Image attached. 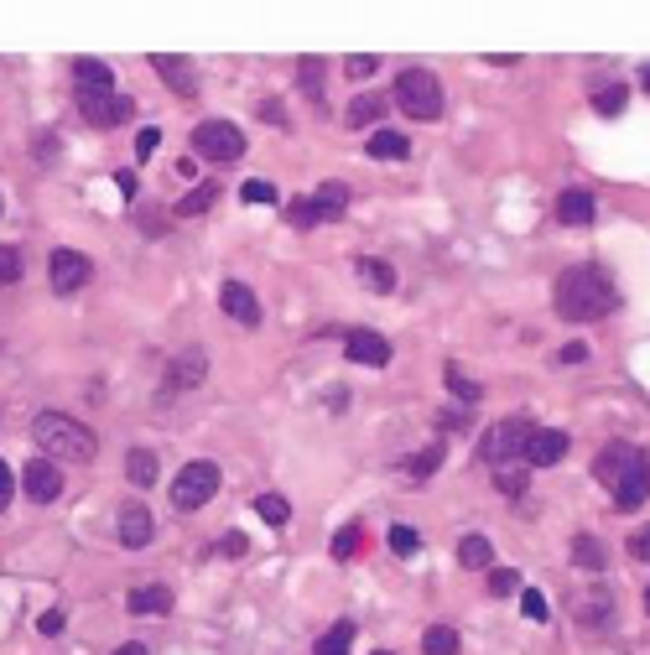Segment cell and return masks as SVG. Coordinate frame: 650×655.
Here are the masks:
<instances>
[{"label": "cell", "instance_id": "cell-40", "mask_svg": "<svg viewBox=\"0 0 650 655\" xmlns=\"http://www.w3.org/2000/svg\"><path fill=\"white\" fill-rule=\"evenodd\" d=\"M21 281V255L11 245H0V286H16Z\"/></svg>", "mask_w": 650, "mask_h": 655}, {"label": "cell", "instance_id": "cell-8", "mask_svg": "<svg viewBox=\"0 0 650 655\" xmlns=\"http://www.w3.org/2000/svg\"><path fill=\"white\" fill-rule=\"evenodd\" d=\"M21 489H26V500H37V505H52L63 494V474H58V463L52 458H32L21 468Z\"/></svg>", "mask_w": 650, "mask_h": 655}, {"label": "cell", "instance_id": "cell-59", "mask_svg": "<svg viewBox=\"0 0 650 655\" xmlns=\"http://www.w3.org/2000/svg\"><path fill=\"white\" fill-rule=\"evenodd\" d=\"M0 208H6V203H0Z\"/></svg>", "mask_w": 650, "mask_h": 655}, {"label": "cell", "instance_id": "cell-29", "mask_svg": "<svg viewBox=\"0 0 650 655\" xmlns=\"http://www.w3.org/2000/svg\"><path fill=\"white\" fill-rule=\"evenodd\" d=\"M624 104H630V89H624V84H604V89H598V94H593V110H598V115H604V120H614V115H624Z\"/></svg>", "mask_w": 650, "mask_h": 655}, {"label": "cell", "instance_id": "cell-9", "mask_svg": "<svg viewBox=\"0 0 650 655\" xmlns=\"http://www.w3.org/2000/svg\"><path fill=\"white\" fill-rule=\"evenodd\" d=\"M78 110H84V120H89L94 130H115V125L130 120L136 104L120 99V94H78Z\"/></svg>", "mask_w": 650, "mask_h": 655}, {"label": "cell", "instance_id": "cell-35", "mask_svg": "<svg viewBox=\"0 0 650 655\" xmlns=\"http://www.w3.org/2000/svg\"><path fill=\"white\" fill-rule=\"evenodd\" d=\"M349 645H354V624L344 619V624H333V630L318 640V655H349Z\"/></svg>", "mask_w": 650, "mask_h": 655}, {"label": "cell", "instance_id": "cell-22", "mask_svg": "<svg viewBox=\"0 0 650 655\" xmlns=\"http://www.w3.org/2000/svg\"><path fill=\"white\" fill-rule=\"evenodd\" d=\"M557 219H562V224H588V219H593V193H588V188H567V193L557 198Z\"/></svg>", "mask_w": 650, "mask_h": 655}, {"label": "cell", "instance_id": "cell-42", "mask_svg": "<svg viewBox=\"0 0 650 655\" xmlns=\"http://www.w3.org/2000/svg\"><path fill=\"white\" fill-rule=\"evenodd\" d=\"M359 552V526H344L333 536V557H354Z\"/></svg>", "mask_w": 650, "mask_h": 655}, {"label": "cell", "instance_id": "cell-7", "mask_svg": "<svg viewBox=\"0 0 650 655\" xmlns=\"http://www.w3.org/2000/svg\"><path fill=\"white\" fill-rule=\"evenodd\" d=\"M645 494H650V458H645V448H635L630 468H624L619 484H614V505L619 510H640Z\"/></svg>", "mask_w": 650, "mask_h": 655}, {"label": "cell", "instance_id": "cell-30", "mask_svg": "<svg viewBox=\"0 0 650 655\" xmlns=\"http://www.w3.org/2000/svg\"><path fill=\"white\" fill-rule=\"evenodd\" d=\"M380 115H385V99H380V94H359V99L349 104V125H354V130L375 125Z\"/></svg>", "mask_w": 650, "mask_h": 655}, {"label": "cell", "instance_id": "cell-1", "mask_svg": "<svg viewBox=\"0 0 650 655\" xmlns=\"http://www.w3.org/2000/svg\"><path fill=\"white\" fill-rule=\"evenodd\" d=\"M619 286L604 266H572L562 271L557 281V312L567 323H593V318H609V312L619 307Z\"/></svg>", "mask_w": 650, "mask_h": 655}, {"label": "cell", "instance_id": "cell-38", "mask_svg": "<svg viewBox=\"0 0 650 655\" xmlns=\"http://www.w3.org/2000/svg\"><path fill=\"white\" fill-rule=\"evenodd\" d=\"M390 552H396V557H411V552H422V536H416L411 526H390Z\"/></svg>", "mask_w": 650, "mask_h": 655}, {"label": "cell", "instance_id": "cell-48", "mask_svg": "<svg viewBox=\"0 0 650 655\" xmlns=\"http://www.w3.org/2000/svg\"><path fill=\"white\" fill-rule=\"evenodd\" d=\"M630 557H640V562H650V526L630 536Z\"/></svg>", "mask_w": 650, "mask_h": 655}, {"label": "cell", "instance_id": "cell-10", "mask_svg": "<svg viewBox=\"0 0 650 655\" xmlns=\"http://www.w3.org/2000/svg\"><path fill=\"white\" fill-rule=\"evenodd\" d=\"M47 276H52V286H58V292L68 297V292H78V286H89L94 266H89V255H78V250H52Z\"/></svg>", "mask_w": 650, "mask_h": 655}, {"label": "cell", "instance_id": "cell-13", "mask_svg": "<svg viewBox=\"0 0 650 655\" xmlns=\"http://www.w3.org/2000/svg\"><path fill=\"white\" fill-rule=\"evenodd\" d=\"M562 458H567V432H557V427L531 432V442H526V463H531V468H552V463H562Z\"/></svg>", "mask_w": 650, "mask_h": 655}, {"label": "cell", "instance_id": "cell-58", "mask_svg": "<svg viewBox=\"0 0 650 655\" xmlns=\"http://www.w3.org/2000/svg\"><path fill=\"white\" fill-rule=\"evenodd\" d=\"M375 655H390V650H375Z\"/></svg>", "mask_w": 650, "mask_h": 655}, {"label": "cell", "instance_id": "cell-14", "mask_svg": "<svg viewBox=\"0 0 650 655\" xmlns=\"http://www.w3.org/2000/svg\"><path fill=\"white\" fill-rule=\"evenodd\" d=\"M219 302H224V312H229L234 323H245V328H255V323H260V302H255V292H250L245 281H224Z\"/></svg>", "mask_w": 650, "mask_h": 655}, {"label": "cell", "instance_id": "cell-17", "mask_svg": "<svg viewBox=\"0 0 650 655\" xmlns=\"http://www.w3.org/2000/svg\"><path fill=\"white\" fill-rule=\"evenodd\" d=\"M125 609L130 614H167L172 609V588L167 583H141V588H130Z\"/></svg>", "mask_w": 650, "mask_h": 655}, {"label": "cell", "instance_id": "cell-24", "mask_svg": "<svg viewBox=\"0 0 650 655\" xmlns=\"http://www.w3.org/2000/svg\"><path fill=\"white\" fill-rule=\"evenodd\" d=\"M406 151H411V141L401 136V130H375V136H370V156H375V162H401Z\"/></svg>", "mask_w": 650, "mask_h": 655}, {"label": "cell", "instance_id": "cell-23", "mask_svg": "<svg viewBox=\"0 0 650 655\" xmlns=\"http://www.w3.org/2000/svg\"><path fill=\"white\" fill-rule=\"evenodd\" d=\"M125 479L136 484V489H151L156 484V453L151 448H130L125 453Z\"/></svg>", "mask_w": 650, "mask_h": 655}, {"label": "cell", "instance_id": "cell-56", "mask_svg": "<svg viewBox=\"0 0 650 655\" xmlns=\"http://www.w3.org/2000/svg\"><path fill=\"white\" fill-rule=\"evenodd\" d=\"M645 94H650V68H645Z\"/></svg>", "mask_w": 650, "mask_h": 655}, {"label": "cell", "instance_id": "cell-4", "mask_svg": "<svg viewBox=\"0 0 650 655\" xmlns=\"http://www.w3.org/2000/svg\"><path fill=\"white\" fill-rule=\"evenodd\" d=\"M396 104L411 115V120H437L442 115V84L427 73V68H406L396 78Z\"/></svg>", "mask_w": 650, "mask_h": 655}, {"label": "cell", "instance_id": "cell-39", "mask_svg": "<svg viewBox=\"0 0 650 655\" xmlns=\"http://www.w3.org/2000/svg\"><path fill=\"white\" fill-rule=\"evenodd\" d=\"M286 219H292L297 229H312V224H323V219H318V208H312V198H292V208H286Z\"/></svg>", "mask_w": 650, "mask_h": 655}, {"label": "cell", "instance_id": "cell-54", "mask_svg": "<svg viewBox=\"0 0 650 655\" xmlns=\"http://www.w3.org/2000/svg\"><path fill=\"white\" fill-rule=\"evenodd\" d=\"M468 422V406H458V411H442V427H463Z\"/></svg>", "mask_w": 650, "mask_h": 655}, {"label": "cell", "instance_id": "cell-11", "mask_svg": "<svg viewBox=\"0 0 650 655\" xmlns=\"http://www.w3.org/2000/svg\"><path fill=\"white\" fill-rule=\"evenodd\" d=\"M151 68L162 73V84H167L172 94H182V99H193V94H198V73H193L188 58H167V52H156Z\"/></svg>", "mask_w": 650, "mask_h": 655}, {"label": "cell", "instance_id": "cell-50", "mask_svg": "<svg viewBox=\"0 0 650 655\" xmlns=\"http://www.w3.org/2000/svg\"><path fill=\"white\" fill-rule=\"evenodd\" d=\"M260 120H266V125H286V115H281V104H276V99L260 104Z\"/></svg>", "mask_w": 650, "mask_h": 655}, {"label": "cell", "instance_id": "cell-3", "mask_svg": "<svg viewBox=\"0 0 650 655\" xmlns=\"http://www.w3.org/2000/svg\"><path fill=\"white\" fill-rule=\"evenodd\" d=\"M531 422L526 416H505V422H494L489 432H484V442H479V458L489 463V468H510L515 458H526V442H531Z\"/></svg>", "mask_w": 650, "mask_h": 655}, {"label": "cell", "instance_id": "cell-45", "mask_svg": "<svg viewBox=\"0 0 650 655\" xmlns=\"http://www.w3.org/2000/svg\"><path fill=\"white\" fill-rule=\"evenodd\" d=\"M375 68H380V58H364V52H354V58L344 63V73H349V78H370Z\"/></svg>", "mask_w": 650, "mask_h": 655}, {"label": "cell", "instance_id": "cell-31", "mask_svg": "<svg viewBox=\"0 0 650 655\" xmlns=\"http://www.w3.org/2000/svg\"><path fill=\"white\" fill-rule=\"evenodd\" d=\"M494 562V546L484 536H463L458 541V567H489Z\"/></svg>", "mask_w": 650, "mask_h": 655}, {"label": "cell", "instance_id": "cell-28", "mask_svg": "<svg viewBox=\"0 0 650 655\" xmlns=\"http://www.w3.org/2000/svg\"><path fill=\"white\" fill-rule=\"evenodd\" d=\"M442 453H448V448H442V442H427V448L416 453V458H406V474H411L416 484H422V479H432L437 468H442Z\"/></svg>", "mask_w": 650, "mask_h": 655}, {"label": "cell", "instance_id": "cell-57", "mask_svg": "<svg viewBox=\"0 0 650 655\" xmlns=\"http://www.w3.org/2000/svg\"><path fill=\"white\" fill-rule=\"evenodd\" d=\"M645 609H650V588H645Z\"/></svg>", "mask_w": 650, "mask_h": 655}, {"label": "cell", "instance_id": "cell-41", "mask_svg": "<svg viewBox=\"0 0 650 655\" xmlns=\"http://www.w3.org/2000/svg\"><path fill=\"white\" fill-rule=\"evenodd\" d=\"M520 614H526V619H536V624H546V614H552V609H546V598L531 588V593H520Z\"/></svg>", "mask_w": 650, "mask_h": 655}, {"label": "cell", "instance_id": "cell-53", "mask_svg": "<svg viewBox=\"0 0 650 655\" xmlns=\"http://www.w3.org/2000/svg\"><path fill=\"white\" fill-rule=\"evenodd\" d=\"M583 359H588V344H567L562 349V364H583Z\"/></svg>", "mask_w": 650, "mask_h": 655}, {"label": "cell", "instance_id": "cell-47", "mask_svg": "<svg viewBox=\"0 0 650 655\" xmlns=\"http://www.w3.org/2000/svg\"><path fill=\"white\" fill-rule=\"evenodd\" d=\"M11 494H16V479H11V468H6V458H0V510L11 505Z\"/></svg>", "mask_w": 650, "mask_h": 655}, {"label": "cell", "instance_id": "cell-36", "mask_svg": "<svg viewBox=\"0 0 650 655\" xmlns=\"http://www.w3.org/2000/svg\"><path fill=\"white\" fill-rule=\"evenodd\" d=\"M442 380H448V390H453V396H458L463 406H474V401L484 396V390H479L474 380H468V375H458V364H448V370H442Z\"/></svg>", "mask_w": 650, "mask_h": 655}, {"label": "cell", "instance_id": "cell-44", "mask_svg": "<svg viewBox=\"0 0 650 655\" xmlns=\"http://www.w3.org/2000/svg\"><path fill=\"white\" fill-rule=\"evenodd\" d=\"M240 198H245V203H276V188L255 177V182H245V188H240Z\"/></svg>", "mask_w": 650, "mask_h": 655}, {"label": "cell", "instance_id": "cell-20", "mask_svg": "<svg viewBox=\"0 0 650 655\" xmlns=\"http://www.w3.org/2000/svg\"><path fill=\"white\" fill-rule=\"evenodd\" d=\"M609 619H614V593H609V588H593L583 604H578V624H588V630H604Z\"/></svg>", "mask_w": 650, "mask_h": 655}, {"label": "cell", "instance_id": "cell-34", "mask_svg": "<svg viewBox=\"0 0 650 655\" xmlns=\"http://www.w3.org/2000/svg\"><path fill=\"white\" fill-rule=\"evenodd\" d=\"M255 515L266 520V526H286V520H292V505H286L281 494H260V500H255Z\"/></svg>", "mask_w": 650, "mask_h": 655}, {"label": "cell", "instance_id": "cell-51", "mask_svg": "<svg viewBox=\"0 0 650 655\" xmlns=\"http://www.w3.org/2000/svg\"><path fill=\"white\" fill-rule=\"evenodd\" d=\"M52 156H58V141H52V136H37V162H52Z\"/></svg>", "mask_w": 650, "mask_h": 655}, {"label": "cell", "instance_id": "cell-26", "mask_svg": "<svg viewBox=\"0 0 650 655\" xmlns=\"http://www.w3.org/2000/svg\"><path fill=\"white\" fill-rule=\"evenodd\" d=\"M214 203H219V188H214V182H198L188 198H177V219H198V214H208Z\"/></svg>", "mask_w": 650, "mask_h": 655}, {"label": "cell", "instance_id": "cell-25", "mask_svg": "<svg viewBox=\"0 0 650 655\" xmlns=\"http://www.w3.org/2000/svg\"><path fill=\"white\" fill-rule=\"evenodd\" d=\"M572 562H578L583 572H604L609 552H604V541H598V536H578V541H572Z\"/></svg>", "mask_w": 650, "mask_h": 655}, {"label": "cell", "instance_id": "cell-27", "mask_svg": "<svg viewBox=\"0 0 650 655\" xmlns=\"http://www.w3.org/2000/svg\"><path fill=\"white\" fill-rule=\"evenodd\" d=\"M312 208H318V219L344 214V208H349V188H344V182H323V188L312 193Z\"/></svg>", "mask_w": 650, "mask_h": 655}, {"label": "cell", "instance_id": "cell-5", "mask_svg": "<svg viewBox=\"0 0 650 655\" xmlns=\"http://www.w3.org/2000/svg\"><path fill=\"white\" fill-rule=\"evenodd\" d=\"M214 494H219V463H208V458H193L172 479V505L177 510H198V505L214 500Z\"/></svg>", "mask_w": 650, "mask_h": 655}, {"label": "cell", "instance_id": "cell-15", "mask_svg": "<svg viewBox=\"0 0 650 655\" xmlns=\"http://www.w3.org/2000/svg\"><path fill=\"white\" fill-rule=\"evenodd\" d=\"M203 375H208V354H203V349H188V354H177V359H172L167 390H193Z\"/></svg>", "mask_w": 650, "mask_h": 655}, {"label": "cell", "instance_id": "cell-2", "mask_svg": "<svg viewBox=\"0 0 650 655\" xmlns=\"http://www.w3.org/2000/svg\"><path fill=\"white\" fill-rule=\"evenodd\" d=\"M32 442L42 448V458H52V463H94V453H99V437L84 422L63 416V411L32 416Z\"/></svg>", "mask_w": 650, "mask_h": 655}, {"label": "cell", "instance_id": "cell-33", "mask_svg": "<svg viewBox=\"0 0 650 655\" xmlns=\"http://www.w3.org/2000/svg\"><path fill=\"white\" fill-rule=\"evenodd\" d=\"M297 84L307 99H323V58H302L297 63Z\"/></svg>", "mask_w": 650, "mask_h": 655}, {"label": "cell", "instance_id": "cell-16", "mask_svg": "<svg viewBox=\"0 0 650 655\" xmlns=\"http://www.w3.org/2000/svg\"><path fill=\"white\" fill-rule=\"evenodd\" d=\"M630 458H635V442H609L604 453H598V463H593V474H598V484H619V474L630 468Z\"/></svg>", "mask_w": 650, "mask_h": 655}, {"label": "cell", "instance_id": "cell-18", "mask_svg": "<svg viewBox=\"0 0 650 655\" xmlns=\"http://www.w3.org/2000/svg\"><path fill=\"white\" fill-rule=\"evenodd\" d=\"M156 526H151V510L146 505H125L120 510V541L125 546H151Z\"/></svg>", "mask_w": 650, "mask_h": 655}, {"label": "cell", "instance_id": "cell-21", "mask_svg": "<svg viewBox=\"0 0 650 655\" xmlns=\"http://www.w3.org/2000/svg\"><path fill=\"white\" fill-rule=\"evenodd\" d=\"M359 281L385 297V292H396V266H390V260H375V255H359Z\"/></svg>", "mask_w": 650, "mask_h": 655}, {"label": "cell", "instance_id": "cell-6", "mask_svg": "<svg viewBox=\"0 0 650 655\" xmlns=\"http://www.w3.org/2000/svg\"><path fill=\"white\" fill-rule=\"evenodd\" d=\"M193 151L214 156V162H234V156L245 151V136H240V125H229V120H203V125H193Z\"/></svg>", "mask_w": 650, "mask_h": 655}, {"label": "cell", "instance_id": "cell-19", "mask_svg": "<svg viewBox=\"0 0 650 655\" xmlns=\"http://www.w3.org/2000/svg\"><path fill=\"white\" fill-rule=\"evenodd\" d=\"M73 78H78V94H110V84H115L110 63H99V58H78Z\"/></svg>", "mask_w": 650, "mask_h": 655}, {"label": "cell", "instance_id": "cell-52", "mask_svg": "<svg viewBox=\"0 0 650 655\" xmlns=\"http://www.w3.org/2000/svg\"><path fill=\"white\" fill-rule=\"evenodd\" d=\"M115 188H120L125 198H136V172H115Z\"/></svg>", "mask_w": 650, "mask_h": 655}, {"label": "cell", "instance_id": "cell-43", "mask_svg": "<svg viewBox=\"0 0 650 655\" xmlns=\"http://www.w3.org/2000/svg\"><path fill=\"white\" fill-rule=\"evenodd\" d=\"M515 588H520V578H515L510 567H494V572H489V593L505 598V593H515Z\"/></svg>", "mask_w": 650, "mask_h": 655}, {"label": "cell", "instance_id": "cell-55", "mask_svg": "<svg viewBox=\"0 0 650 655\" xmlns=\"http://www.w3.org/2000/svg\"><path fill=\"white\" fill-rule=\"evenodd\" d=\"M115 655H146V645H136V640H125V645H120Z\"/></svg>", "mask_w": 650, "mask_h": 655}, {"label": "cell", "instance_id": "cell-46", "mask_svg": "<svg viewBox=\"0 0 650 655\" xmlns=\"http://www.w3.org/2000/svg\"><path fill=\"white\" fill-rule=\"evenodd\" d=\"M156 146H162V130H151V125H146L141 136H136V156H151Z\"/></svg>", "mask_w": 650, "mask_h": 655}, {"label": "cell", "instance_id": "cell-49", "mask_svg": "<svg viewBox=\"0 0 650 655\" xmlns=\"http://www.w3.org/2000/svg\"><path fill=\"white\" fill-rule=\"evenodd\" d=\"M37 630H42V635H63V614H58V609L42 614V619H37Z\"/></svg>", "mask_w": 650, "mask_h": 655}, {"label": "cell", "instance_id": "cell-37", "mask_svg": "<svg viewBox=\"0 0 650 655\" xmlns=\"http://www.w3.org/2000/svg\"><path fill=\"white\" fill-rule=\"evenodd\" d=\"M494 489L500 494H510V500H520V494H526V468H494Z\"/></svg>", "mask_w": 650, "mask_h": 655}, {"label": "cell", "instance_id": "cell-12", "mask_svg": "<svg viewBox=\"0 0 650 655\" xmlns=\"http://www.w3.org/2000/svg\"><path fill=\"white\" fill-rule=\"evenodd\" d=\"M344 354H349L354 364H375V370H380V364H390V344H385L375 328H354V333L344 338Z\"/></svg>", "mask_w": 650, "mask_h": 655}, {"label": "cell", "instance_id": "cell-32", "mask_svg": "<svg viewBox=\"0 0 650 655\" xmlns=\"http://www.w3.org/2000/svg\"><path fill=\"white\" fill-rule=\"evenodd\" d=\"M422 650L427 655H458V630L453 624H432V630L422 635Z\"/></svg>", "mask_w": 650, "mask_h": 655}]
</instances>
